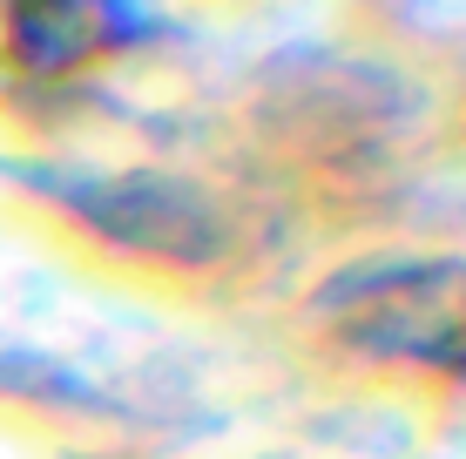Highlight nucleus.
Returning a JSON list of instances; mask_svg holds the SVG:
<instances>
[{
    "mask_svg": "<svg viewBox=\"0 0 466 459\" xmlns=\"http://www.w3.org/2000/svg\"><path fill=\"white\" fill-rule=\"evenodd\" d=\"M142 27L149 21H142L136 0H0L7 55L35 75L82 68L108 47H128Z\"/></svg>",
    "mask_w": 466,
    "mask_h": 459,
    "instance_id": "f03ea898",
    "label": "nucleus"
},
{
    "mask_svg": "<svg viewBox=\"0 0 466 459\" xmlns=\"http://www.w3.org/2000/svg\"><path fill=\"white\" fill-rule=\"evenodd\" d=\"M331 331L359 352L466 378V264H385L325 291Z\"/></svg>",
    "mask_w": 466,
    "mask_h": 459,
    "instance_id": "f257e3e1",
    "label": "nucleus"
}]
</instances>
